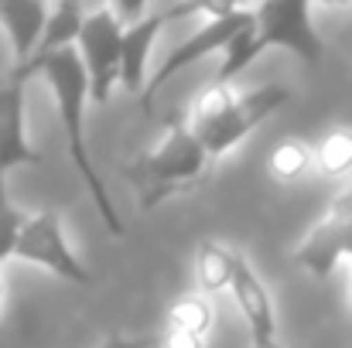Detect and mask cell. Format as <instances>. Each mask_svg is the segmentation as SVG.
Wrapping results in <instances>:
<instances>
[{
    "mask_svg": "<svg viewBox=\"0 0 352 348\" xmlns=\"http://www.w3.org/2000/svg\"><path fill=\"white\" fill-rule=\"evenodd\" d=\"M157 345V335L154 338H133V335H120V332H110L107 342L100 348H154Z\"/></svg>",
    "mask_w": 352,
    "mask_h": 348,
    "instance_id": "20",
    "label": "cell"
},
{
    "mask_svg": "<svg viewBox=\"0 0 352 348\" xmlns=\"http://www.w3.org/2000/svg\"><path fill=\"white\" fill-rule=\"evenodd\" d=\"M267 171H270V178L280 181V185H298V181H305V178L311 174V147H308L305 140H298V137L280 140V143L270 150V157H267Z\"/></svg>",
    "mask_w": 352,
    "mask_h": 348,
    "instance_id": "17",
    "label": "cell"
},
{
    "mask_svg": "<svg viewBox=\"0 0 352 348\" xmlns=\"http://www.w3.org/2000/svg\"><path fill=\"white\" fill-rule=\"evenodd\" d=\"M45 21H48V3H28V0H3L0 3V27L10 41L14 69H21L34 55L41 31H45Z\"/></svg>",
    "mask_w": 352,
    "mask_h": 348,
    "instance_id": "13",
    "label": "cell"
},
{
    "mask_svg": "<svg viewBox=\"0 0 352 348\" xmlns=\"http://www.w3.org/2000/svg\"><path fill=\"white\" fill-rule=\"evenodd\" d=\"M291 259L318 280H325L342 259H352V185L332 198Z\"/></svg>",
    "mask_w": 352,
    "mask_h": 348,
    "instance_id": "8",
    "label": "cell"
},
{
    "mask_svg": "<svg viewBox=\"0 0 352 348\" xmlns=\"http://www.w3.org/2000/svg\"><path fill=\"white\" fill-rule=\"evenodd\" d=\"M287 103H291V89L280 82H263L246 93L209 82L192 103L188 130L199 140V147L209 154V161L216 164L223 154H230L236 143H243L256 126H263Z\"/></svg>",
    "mask_w": 352,
    "mask_h": 348,
    "instance_id": "3",
    "label": "cell"
},
{
    "mask_svg": "<svg viewBox=\"0 0 352 348\" xmlns=\"http://www.w3.org/2000/svg\"><path fill=\"white\" fill-rule=\"evenodd\" d=\"M10 259H21V263H31V266H41L69 283H79V287H93V273L86 270V263L76 256L65 226H62V216L55 209H41L34 216H28L24 229L14 242V256Z\"/></svg>",
    "mask_w": 352,
    "mask_h": 348,
    "instance_id": "7",
    "label": "cell"
},
{
    "mask_svg": "<svg viewBox=\"0 0 352 348\" xmlns=\"http://www.w3.org/2000/svg\"><path fill=\"white\" fill-rule=\"evenodd\" d=\"M206 24H199V31L192 38H185L182 45H175L164 62L154 69V76L144 82V110H151L154 93H161L175 76H182L188 65L202 62L206 55H223V48L239 34V27L250 17V7H233V3H206Z\"/></svg>",
    "mask_w": 352,
    "mask_h": 348,
    "instance_id": "5",
    "label": "cell"
},
{
    "mask_svg": "<svg viewBox=\"0 0 352 348\" xmlns=\"http://www.w3.org/2000/svg\"><path fill=\"white\" fill-rule=\"evenodd\" d=\"M233 290L236 304L246 318L250 328V348H280V332H277V308L274 297L263 283V277L253 270V263L236 249L233 253Z\"/></svg>",
    "mask_w": 352,
    "mask_h": 348,
    "instance_id": "11",
    "label": "cell"
},
{
    "mask_svg": "<svg viewBox=\"0 0 352 348\" xmlns=\"http://www.w3.org/2000/svg\"><path fill=\"white\" fill-rule=\"evenodd\" d=\"M82 17H86L82 3H55V7H48V21H45V31H41V41H38L34 55H31L21 69H10V72L21 76L24 82H31V79H34V69H38L45 58H52V55H58V51H65V48H76Z\"/></svg>",
    "mask_w": 352,
    "mask_h": 348,
    "instance_id": "12",
    "label": "cell"
},
{
    "mask_svg": "<svg viewBox=\"0 0 352 348\" xmlns=\"http://www.w3.org/2000/svg\"><path fill=\"white\" fill-rule=\"evenodd\" d=\"M212 174L209 154L188 130V119H171L161 143L144 150L123 167V178L133 188V198L144 212L164 205L168 198L199 188Z\"/></svg>",
    "mask_w": 352,
    "mask_h": 348,
    "instance_id": "4",
    "label": "cell"
},
{
    "mask_svg": "<svg viewBox=\"0 0 352 348\" xmlns=\"http://www.w3.org/2000/svg\"><path fill=\"white\" fill-rule=\"evenodd\" d=\"M3 297H7V287H3V277H0V308H3Z\"/></svg>",
    "mask_w": 352,
    "mask_h": 348,
    "instance_id": "21",
    "label": "cell"
},
{
    "mask_svg": "<svg viewBox=\"0 0 352 348\" xmlns=\"http://www.w3.org/2000/svg\"><path fill=\"white\" fill-rule=\"evenodd\" d=\"M45 154L28 137V82L14 72L0 76V181L14 167H38Z\"/></svg>",
    "mask_w": 352,
    "mask_h": 348,
    "instance_id": "9",
    "label": "cell"
},
{
    "mask_svg": "<svg viewBox=\"0 0 352 348\" xmlns=\"http://www.w3.org/2000/svg\"><path fill=\"white\" fill-rule=\"evenodd\" d=\"M311 171L322 178H346L352 171V126H332L311 150Z\"/></svg>",
    "mask_w": 352,
    "mask_h": 348,
    "instance_id": "15",
    "label": "cell"
},
{
    "mask_svg": "<svg viewBox=\"0 0 352 348\" xmlns=\"http://www.w3.org/2000/svg\"><path fill=\"white\" fill-rule=\"evenodd\" d=\"M349 308H352V270H349Z\"/></svg>",
    "mask_w": 352,
    "mask_h": 348,
    "instance_id": "22",
    "label": "cell"
},
{
    "mask_svg": "<svg viewBox=\"0 0 352 348\" xmlns=\"http://www.w3.org/2000/svg\"><path fill=\"white\" fill-rule=\"evenodd\" d=\"M233 253L230 246L216 242V239H202L195 249V283L202 297H216L223 290H230L233 283Z\"/></svg>",
    "mask_w": 352,
    "mask_h": 348,
    "instance_id": "14",
    "label": "cell"
},
{
    "mask_svg": "<svg viewBox=\"0 0 352 348\" xmlns=\"http://www.w3.org/2000/svg\"><path fill=\"white\" fill-rule=\"evenodd\" d=\"M24 222H28V216L10 202L7 181H0V263H7L14 256V242H17V235L24 229Z\"/></svg>",
    "mask_w": 352,
    "mask_h": 348,
    "instance_id": "18",
    "label": "cell"
},
{
    "mask_svg": "<svg viewBox=\"0 0 352 348\" xmlns=\"http://www.w3.org/2000/svg\"><path fill=\"white\" fill-rule=\"evenodd\" d=\"M209 338L192 335V332H178V328H164L157 335V348H206Z\"/></svg>",
    "mask_w": 352,
    "mask_h": 348,
    "instance_id": "19",
    "label": "cell"
},
{
    "mask_svg": "<svg viewBox=\"0 0 352 348\" xmlns=\"http://www.w3.org/2000/svg\"><path fill=\"white\" fill-rule=\"evenodd\" d=\"M38 79L48 82L52 89V100L58 106V119H62V133H65V154L69 161L76 164L100 219L110 235H126V226L120 222V212L107 192V181L100 178V167L93 164L89 157V143H86V76H82V65H79V55L76 48H65L52 58H45L38 69H34Z\"/></svg>",
    "mask_w": 352,
    "mask_h": 348,
    "instance_id": "2",
    "label": "cell"
},
{
    "mask_svg": "<svg viewBox=\"0 0 352 348\" xmlns=\"http://www.w3.org/2000/svg\"><path fill=\"white\" fill-rule=\"evenodd\" d=\"M212 321H216L212 301L202 297L199 290H195V294H182V297H175L171 308H168V314H164V328L192 332V335H202V338H209Z\"/></svg>",
    "mask_w": 352,
    "mask_h": 348,
    "instance_id": "16",
    "label": "cell"
},
{
    "mask_svg": "<svg viewBox=\"0 0 352 348\" xmlns=\"http://www.w3.org/2000/svg\"><path fill=\"white\" fill-rule=\"evenodd\" d=\"M206 3H192V7H147L137 21L123 24V34H120V79L117 86H123L126 93H144V82H147V62H151V48H154V38L157 31L175 21V17H185V14H202Z\"/></svg>",
    "mask_w": 352,
    "mask_h": 348,
    "instance_id": "10",
    "label": "cell"
},
{
    "mask_svg": "<svg viewBox=\"0 0 352 348\" xmlns=\"http://www.w3.org/2000/svg\"><path fill=\"white\" fill-rule=\"evenodd\" d=\"M120 34L123 24L117 21L113 7H96L82 17L76 55L86 76V100L89 103H110L120 79Z\"/></svg>",
    "mask_w": 352,
    "mask_h": 348,
    "instance_id": "6",
    "label": "cell"
},
{
    "mask_svg": "<svg viewBox=\"0 0 352 348\" xmlns=\"http://www.w3.org/2000/svg\"><path fill=\"white\" fill-rule=\"evenodd\" d=\"M270 48H284L301 65L322 69L325 41H322L318 27L311 24V7L308 3H301V0H267V3L253 7L246 24L239 27V34L223 48L216 82L233 86V79H239Z\"/></svg>",
    "mask_w": 352,
    "mask_h": 348,
    "instance_id": "1",
    "label": "cell"
}]
</instances>
